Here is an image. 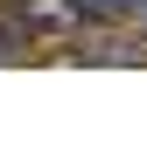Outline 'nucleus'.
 Listing matches in <instances>:
<instances>
[{"instance_id": "1", "label": "nucleus", "mask_w": 147, "mask_h": 147, "mask_svg": "<svg viewBox=\"0 0 147 147\" xmlns=\"http://www.w3.org/2000/svg\"><path fill=\"white\" fill-rule=\"evenodd\" d=\"M7 7H14V21H21L28 35H70L84 21L77 0H7Z\"/></svg>"}]
</instances>
